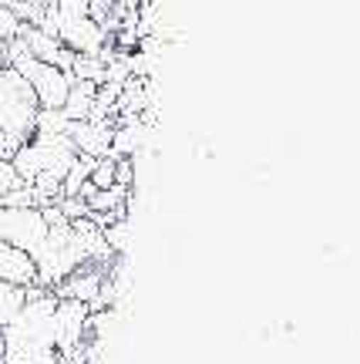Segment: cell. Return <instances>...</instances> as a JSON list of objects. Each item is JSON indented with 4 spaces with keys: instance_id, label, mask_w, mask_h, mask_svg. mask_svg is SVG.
Instances as JSON below:
<instances>
[{
    "instance_id": "cell-1",
    "label": "cell",
    "mask_w": 360,
    "mask_h": 364,
    "mask_svg": "<svg viewBox=\"0 0 360 364\" xmlns=\"http://www.w3.org/2000/svg\"><path fill=\"white\" fill-rule=\"evenodd\" d=\"M31 260L38 267L40 287H58L65 277H71L77 267L88 263V253L81 247L75 226H71V223H61V226H48V236H44L40 250Z\"/></svg>"
},
{
    "instance_id": "cell-2",
    "label": "cell",
    "mask_w": 360,
    "mask_h": 364,
    "mask_svg": "<svg viewBox=\"0 0 360 364\" xmlns=\"http://www.w3.org/2000/svg\"><path fill=\"white\" fill-rule=\"evenodd\" d=\"M40 105L34 91L13 68H0V132L11 142H27L34 135V122H38Z\"/></svg>"
},
{
    "instance_id": "cell-3",
    "label": "cell",
    "mask_w": 360,
    "mask_h": 364,
    "mask_svg": "<svg viewBox=\"0 0 360 364\" xmlns=\"http://www.w3.org/2000/svg\"><path fill=\"white\" fill-rule=\"evenodd\" d=\"M44 236H48V223L38 206H0V240L34 257Z\"/></svg>"
},
{
    "instance_id": "cell-4",
    "label": "cell",
    "mask_w": 360,
    "mask_h": 364,
    "mask_svg": "<svg viewBox=\"0 0 360 364\" xmlns=\"http://www.w3.org/2000/svg\"><path fill=\"white\" fill-rule=\"evenodd\" d=\"M88 317H91L88 304L58 297V307H54V348H58V354H71L77 348H84Z\"/></svg>"
},
{
    "instance_id": "cell-5",
    "label": "cell",
    "mask_w": 360,
    "mask_h": 364,
    "mask_svg": "<svg viewBox=\"0 0 360 364\" xmlns=\"http://www.w3.org/2000/svg\"><path fill=\"white\" fill-rule=\"evenodd\" d=\"M111 132H115V122L84 118V122H71V125H67V139H71L77 156L104 159L111 152Z\"/></svg>"
},
{
    "instance_id": "cell-6",
    "label": "cell",
    "mask_w": 360,
    "mask_h": 364,
    "mask_svg": "<svg viewBox=\"0 0 360 364\" xmlns=\"http://www.w3.org/2000/svg\"><path fill=\"white\" fill-rule=\"evenodd\" d=\"M0 280L4 284H17V287L38 284V267L31 260V253L17 250L7 240H0Z\"/></svg>"
},
{
    "instance_id": "cell-7",
    "label": "cell",
    "mask_w": 360,
    "mask_h": 364,
    "mask_svg": "<svg viewBox=\"0 0 360 364\" xmlns=\"http://www.w3.org/2000/svg\"><path fill=\"white\" fill-rule=\"evenodd\" d=\"M94 91H98V85H91V81H71V91H67L65 105H61V112L67 115V122H84V118H91Z\"/></svg>"
},
{
    "instance_id": "cell-8",
    "label": "cell",
    "mask_w": 360,
    "mask_h": 364,
    "mask_svg": "<svg viewBox=\"0 0 360 364\" xmlns=\"http://www.w3.org/2000/svg\"><path fill=\"white\" fill-rule=\"evenodd\" d=\"M24 304H27V287L0 280V327L13 324L21 317V311H24Z\"/></svg>"
},
{
    "instance_id": "cell-9",
    "label": "cell",
    "mask_w": 360,
    "mask_h": 364,
    "mask_svg": "<svg viewBox=\"0 0 360 364\" xmlns=\"http://www.w3.org/2000/svg\"><path fill=\"white\" fill-rule=\"evenodd\" d=\"M71 78H75V81H91V85H102V81H104V58H102V54H75Z\"/></svg>"
},
{
    "instance_id": "cell-10",
    "label": "cell",
    "mask_w": 360,
    "mask_h": 364,
    "mask_svg": "<svg viewBox=\"0 0 360 364\" xmlns=\"http://www.w3.org/2000/svg\"><path fill=\"white\" fill-rule=\"evenodd\" d=\"M67 115L61 108H40L38 112V122H34V132L38 135H67Z\"/></svg>"
},
{
    "instance_id": "cell-11",
    "label": "cell",
    "mask_w": 360,
    "mask_h": 364,
    "mask_svg": "<svg viewBox=\"0 0 360 364\" xmlns=\"http://www.w3.org/2000/svg\"><path fill=\"white\" fill-rule=\"evenodd\" d=\"M102 233H104V243H108V250H111L115 257H121V253L129 250V233H131V223H129V216H125V220L108 223V226H104Z\"/></svg>"
},
{
    "instance_id": "cell-12",
    "label": "cell",
    "mask_w": 360,
    "mask_h": 364,
    "mask_svg": "<svg viewBox=\"0 0 360 364\" xmlns=\"http://www.w3.org/2000/svg\"><path fill=\"white\" fill-rule=\"evenodd\" d=\"M115 162H118V159H111V156L94 159L91 176H88V182L94 186V189H111V186H115Z\"/></svg>"
},
{
    "instance_id": "cell-13",
    "label": "cell",
    "mask_w": 360,
    "mask_h": 364,
    "mask_svg": "<svg viewBox=\"0 0 360 364\" xmlns=\"http://www.w3.org/2000/svg\"><path fill=\"white\" fill-rule=\"evenodd\" d=\"M21 27H24V21L13 14V7L0 4V41H4V44H7V41H13L17 34H21Z\"/></svg>"
},
{
    "instance_id": "cell-14",
    "label": "cell",
    "mask_w": 360,
    "mask_h": 364,
    "mask_svg": "<svg viewBox=\"0 0 360 364\" xmlns=\"http://www.w3.org/2000/svg\"><path fill=\"white\" fill-rule=\"evenodd\" d=\"M13 186H21V179H17V172H13L11 162H7V159H0V199L11 193Z\"/></svg>"
},
{
    "instance_id": "cell-15",
    "label": "cell",
    "mask_w": 360,
    "mask_h": 364,
    "mask_svg": "<svg viewBox=\"0 0 360 364\" xmlns=\"http://www.w3.org/2000/svg\"><path fill=\"white\" fill-rule=\"evenodd\" d=\"M13 152H17V142H11V139L0 132V159H7V162H11Z\"/></svg>"
},
{
    "instance_id": "cell-16",
    "label": "cell",
    "mask_w": 360,
    "mask_h": 364,
    "mask_svg": "<svg viewBox=\"0 0 360 364\" xmlns=\"http://www.w3.org/2000/svg\"><path fill=\"white\" fill-rule=\"evenodd\" d=\"M0 68H7L4 65V41H0Z\"/></svg>"
}]
</instances>
